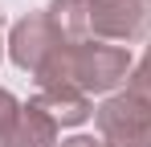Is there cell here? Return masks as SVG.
Masks as SVG:
<instances>
[{
	"mask_svg": "<svg viewBox=\"0 0 151 147\" xmlns=\"http://www.w3.org/2000/svg\"><path fill=\"white\" fill-rule=\"evenodd\" d=\"M57 131H61L57 119H53L37 98H29V102H21L17 127L8 131V139L0 147H57Z\"/></svg>",
	"mask_w": 151,
	"mask_h": 147,
	"instance_id": "cell-5",
	"label": "cell"
},
{
	"mask_svg": "<svg viewBox=\"0 0 151 147\" xmlns=\"http://www.w3.org/2000/svg\"><path fill=\"white\" fill-rule=\"evenodd\" d=\"M37 102L49 110L57 127H82V122L94 115V106H90V98L82 94V90H37Z\"/></svg>",
	"mask_w": 151,
	"mask_h": 147,
	"instance_id": "cell-7",
	"label": "cell"
},
{
	"mask_svg": "<svg viewBox=\"0 0 151 147\" xmlns=\"http://www.w3.org/2000/svg\"><path fill=\"white\" fill-rule=\"evenodd\" d=\"M17 115H21V102H17V94L0 86V143H4V139H8V131L17 127Z\"/></svg>",
	"mask_w": 151,
	"mask_h": 147,
	"instance_id": "cell-9",
	"label": "cell"
},
{
	"mask_svg": "<svg viewBox=\"0 0 151 147\" xmlns=\"http://www.w3.org/2000/svg\"><path fill=\"white\" fill-rule=\"evenodd\" d=\"M61 45H65V37L57 33V24L49 21L45 8H41V12H25L21 21L8 29V57H12L17 70L33 74V78L45 70V61H49Z\"/></svg>",
	"mask_w": 151,
	"mask_h": 147,
	"instance_id": "cell-3",
	"label": "cell"
},
{
	"mask_svg": "<svg viewBox=\"0 0 151 147\" xmlns=\"http://www.w3.org/2000/svg\"><path fill=\"white\" fill-rule=\"evenodd\" d=\"M4 49H8V41H4V12H0V61H4Z\"/></svg>",
	"mask_w": 151,
	"mask_h": 147,
	"instance_id": "cell-11",
	"label": "cell"
},
{
	"mask_svg": "<svg viewBox=\"0 0 151 147\" xmlns=\"http://www.w3.org/2000/svg\"><path fill=\"white\" fill-rule=\"evenodd\" d=\"M127 90H131V94H139V98L151 106V41H147V49H143V57L135 61L131 78H127Z\"/></svg>",
	"mask_w": 151,
	"mask_h": 147,
	"instance_id": "cell-8",
	"label": "cell"
},
{
	"mask_svg": "<svg viewBox=\"0 0 151 147\" xmlns=\"http://www.w3.org/2000/svg\"><path fill=\"white\" fill-rule=\"evenodd\" d=\"M61 147H102V139H94V135H70V139H61Z\"/></svg>",
	"mask_w": 151,
	"mask_h": 147,
	"instance_id": "cell-10",
	"label": "cell"
},
{
	"mask_svg": "<svg viewBox=\"0 0 151 147\" xmlns=\"http://www.w3.org/2000/svg\"><path fill=\"white\" fill-rule=\"evenodd\" d=\"M102 147H151V106L131 90L102 98L94 106Z\"/></svg>",
	"mask_w": 151,
	"mask_h": 147,
	"instance_id": "cell-2",
	"label": "cell"
},
{
	"mask_svg": "<svg viewBox=\"0 0 151 147\" xmlns=\"http://www.w3.org/2000/svg\"><path fill=\"white\" fill-rule=\"evenodd\" d=\"M49 21L65 41H90V21H94V0H49Z\"/></svg>",
	"mask_w": 151,
	"mask_h": 147,
	"instance_id": "cell-6",
	"label": "cell"
},
{
	"mask_svg": "<svg viewBox=\"0 0 151 147\" xmlns=\"http://www.w3.org/2000/svg\"><path fill=\"white\" fill-rule=\"evenodd\" d=\"M90 33L102 41H143L151 33V0H94Z\"/></svg>",
	"mask_w": 151,
	"mask_h": 147,
	"instance_id": "cell-4",
	"label": "cell"
},
{
	"mask_svg": "<svg viewBox=\"0 0 151 147\" xmlns=\"http://www.w3.org/2000/svg\"><path fill=\"white\" fill-rule=\"evenodd\" d=\"M135 70L131 49L106 45V41H65V45L45 61V70L37 74V90H82V94H119L127 78Z\"/></svg>",
	"mask_w": 151,
	"mask_h": 147,
	"instance_id": "cell-1",
	"label": "cell"
}]
</instances>
